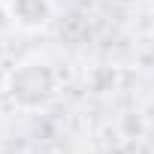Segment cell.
<instances>
[{
    "mask_svg": "<svg viewBox=\"0 0 154 154\" xmlns=\"http://www.w3.org/2000/svg\"><path fill=\"white\" fill-rule=\"evenodd\" d=\"M6 94L18 109L39 112L57 97V75L42 57H27L6 75Z\"/></svg>",
    "mask_w": 154,
    "mask_h": 154,
    "instance_id": "cell-1",
    "label": "cell"
},
{
    "mask_svg": "<svg viewBox=\"0 0 154 154\" xmlns=\"http://www.w3.org/2000/svg\"><path fill=\"white\" fill-rule=\"evenodd\" d=\"M12 24L21 30H42L54 18V3L51 0H9L6 3Z\"/></svg>",
    "mask_w": 154,
    "mask_h": 154,
    "instance_id": "cell-2",
    "label": "cell"
},
{
    "mask_svg": "<svg viewBox=\"0 0 154 154\" xmlns=\"http://www.w3.org/2000/svg\"><path fill=\"white\" fill-rule=\"evenodd\" d=\"M9 27H15L12 24V15H9L6 6H0V30H9Z\"/></svg>",
    "mask_w": 154,
    "mask_h": 154,
    "instance_id": "cell-3",
    "label": "cell"
}]
</instances>
